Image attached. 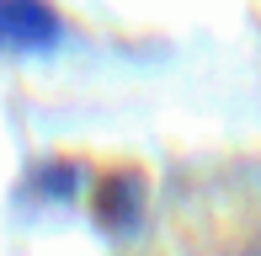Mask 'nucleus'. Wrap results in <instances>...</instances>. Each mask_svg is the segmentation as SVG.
I'll return each instance as SVG.
<instances>
[{"label":"nucleus","mask_w":261,"mask_h":256,"mask_svg":"<svg viewBox=\"0 0 261 256\" xmlns=\"http://www.w3.org/2000/svg\"><path fill=\"white\" fill-rule=\"evenodd\" d=\"M54 38V16L38 0H0V48H43Z\"/></svg>","instance_id":"obj_1"}]
</instances>
